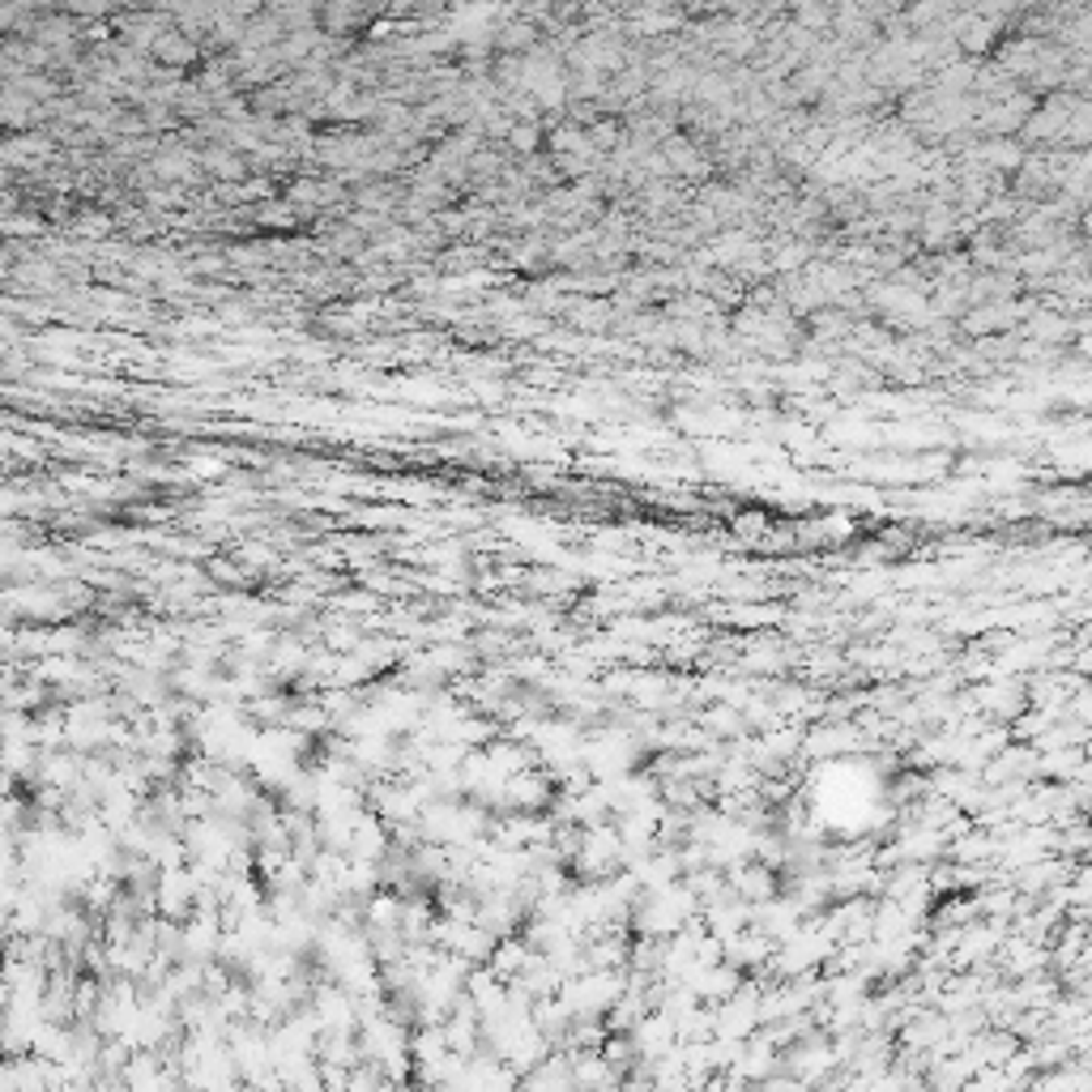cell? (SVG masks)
Segmentation results:
<instances>
[{"label":"cell","mask_w":1092,"mask_h":1092,"mask_svg":"<svg viewBox=\"0 0 1092 1092\" xmlns=\"http://www.w3.org/2000/svg\"><path fill=\"white\" fill-rule=\"evenodd\" d=\"M158 56H162V60H180V64H184V60H193V48H189V44H180V39H158Z\"/></svg>","instance_id":"1"}]
</instances>
